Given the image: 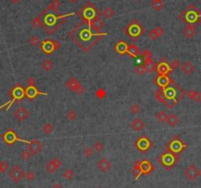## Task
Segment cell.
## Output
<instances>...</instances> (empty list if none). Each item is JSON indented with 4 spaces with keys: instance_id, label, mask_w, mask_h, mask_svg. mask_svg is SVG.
<instances>
[{
    "instance_id": "cell-22",
    "label": "cell",
    "mask_w": 201,
    "mask_h": 188,
    "mask_svg": "<svg viewBox=\"0 0 201 188\" xmlns=\"http://www.w3.org/2000/svg\"><path fill=\"white\" fill-rule=\"evenodd\" d=\"M130 127L133 131H135V132H139V131H141L145 127V122L141 118H138L137 117V118H135L130 123Z\"/></svg>"
},
{
    "instance_id": "cell-14",
    "label": "cell",
    "mask_w": 201,
    "mask_h": 188,
    "mask_svg": "<svg viewBox=\"0 0 201 188\" xmlns=\"http://www.w3.org/2000/svg\"><path fill=\"white\" fill-rule=\"evenodd\" d=\"M27 143H28L27 150H29L33 155H38L43 150V144L38 140H33V141H29Z\"/></svg>"
},
{
    "instance_id": "cell-52",
    "label": "cell",
    "mask_w": 201,
    "mask_h": 188,
    "mask_svg": "<svg viewBox=\"0 0 201 188\" xmlns=\"http://www.w3.org/2000/svg\"><path fill=\"white\" fill-rule=\"evenodd\" d=\"M154 31H155V33L158 34V37L160 38V37H162L163 34H164V33H165V31H164V29L162 28V27H160V26H158V27H156V28H154L153 29Z\"/></svg>"
},
{
    "instance_id": "cell-50",
    "label": "cell",
    "mask_w": 201,
    "mask_h": 188,
    "mask_svg": "<svg viewBox=\"0 0 201 188\" xmlns=\"http://www.w3.org/2000/svg\"><path fill=\"white\" fill-rule=\"evenodd\" d=\"M46 169H47L50 173H54V172H56V170H57V169L54 168V165H53V164L50 163V161L46 164Z\"/></svg>"
},
{
    "instance_id": "cell-62",
    "label": "cell",
    "mask_w": 201,
    "mask_h": 188,
    "mask_svg": "<svg viewBox=\"0 0 201 188\" xmlns=\"http://www.w3.org/2000/svg\"><path fill=\"white\" fill-rule=\"evenodd\" d=\"M200 103H201V102H200Z\"/></svg>"
},
{
    "instance_id": "cell-59",
    "label": "cell",
    "mask_w": 201,
    "mask_h": 188,
    "mask_svg": "<svg viewBox=\"0 0 201 188\" xmlns=\"http://www.w3.org/2000/svg\"><path fill=\"white\" fill-rule=\"evenodd\" d=\"M200 34H201V30H200Z\"/></svg>"
},
{
    "instance_id": "cell-5",
    "label": "cell",
    "mask_w": 201,
    "mask_h": 188,
    "mask_svg": "<svg viewBox=\"0 0 201 188\" xmlns=\"http://www.w3.org/2000/svg\"><path fill=\"white\" fill-rule=\"evenodd\" d=\"M185 149H187V145L182 141L181 136H178V135L173 136L171 141L166 145V151L176 155H180Z\"/></svg>"
},
{
    "instance_id": "cell-41",
    "label": "cell",
    "mask_w": 201,
    "mask_h": 188,
    "mask_svg": "<svg viewBox=\"0 0 201 188\" xmlns=\"http://www.w3.org/2000/svg\"><path fill=\"white\" fill-rule=\"evenodd\" d=\"M32 156H33V154L29 150H24L23 152L21 153V159L23 161H29L31 158H32Z\"/></svg>"
},
{
    "instance_id": "cell-43",
    "label": "cell",
    "mask_w": 201,
    "mask_h": 188,
    "mask_svg": "<svg viewBox=\"0 0 201 188\" xmlns=\"http://www.w3.org/2000/svg\"><path fill=\"white\" fill-rule=\"evenodd\" d=\"M9 169V164L5 161H0V173H4L6 172Z\"/></svg>"
},
{
    "instance_id": "cell-30",
    "label": "cell",
    "mask_w": 201,
    "mask_h": 188,
    "mask_svg": "<svg viewBox=\"0 0 201 188\" xmlns=\"http://www.w3.org/2000/svg\"><path fill=\"white\" fill-rule=\"evenodd\" d=\"M60 7V1L59 0H51V2L48 4L47 7L46 11H52V12H57L58 8Z\"/></svg>"
},
{
    "instance_id": "cell-33",
    "label": "cell",
    "mask_w": 201,
    "mask_h": 188,
    "mask_svg": "<svg viewBox=\"0 0 201 188\" xmlns=\"http://www.w3.org/2000/svg\"><path fill=\"white\" fill-rule=\"evenodd\" d=\"M102 15L104 16L106 20H110L114 16V11L113 10V8L111 7H106V9L102 11Z\"/></svg>"
},
{
    "instance_id": "cell-46",
    "label": "cell",
    "mask_w": 201,
    "mask_h": 188,
    "mask_svg": "<svg viewBox=\"0 0 201 188\" xmlns=\"http://www.w3.org/2000/svg\"><path fill=\"white\" fill-rule=\"evenodd\" d=\"M50 163H51L53 165H54V168H55L56 169L60 168L61 165H62V161H61V160H60L59 158H54L53 160L50 161Z\"/></svg>"
},
{
    "instance_id": "cell-28",
    "label": "cell",
    "mask_w": 201,
    "mask_h": 188,
    "mask_svg": "<svg viewBox=\"0 0 201 188\" xmlns=\"http://www.w3.org/2000/svg\"><path fill=\"white\" fill-rule=\"evenodd\" d=\"M53 67H54V63H53L50 58H46V59L43 60V62H42V68H43L46 72H50V70L53 69Z\"/></svg>"
},
{
    "instance_id": "cell-61",
    "label": "cell",
    "mask_w": 201,
    "mask_h": 188,
    "mask_svg": "<svg viewBox=\"0 0 201 188\" xmlns=\"http://www.w3.org/2000/svg\"><path fill=\"white\" fill-rule=\"evenodd\" d=\"M152 1H154V0H152Z\"/></svg>"
},
{
    "instance_id": "cell-47",
    "label": "cell",
    "mask_w": 201,
    "mask_h": 188,
    "mask_svg": "<svg viewBox=\"0 0 201 188\" xmlns=\"http://www.w3.org/2000/svg\"><path fill=\"white\" fill-rule=\"evenodd\" d=\"M140 111V107L138 103H133L130 107V113L131 114H137Z\"/></svg>"
},
{
    "instance_id": "cell-48",
    "label": "cell",
    "mask_w": 201,
    "mask_h": 188,
    "mask_svg": "<svg viewBox=\"0 0 201 188\" xmlns=\"http://www.w3.org/2000/svg\"><path fill=\"white\" fill-rule=\"evenodd\" d=\"M106 91H105L104 89H102V88L98 89V91L96 92V96H97V98H98V99H104V98L106 97Z\"/></svg>"
},
{
    "instance_id": "cell-31",
    "label": "cell",
    "mask_w": 201,
    "mask_h": 188,
    "mask_svg": "<svg viewBox=\"0 0 201 188\" xmlns=\"http://www.w3.org/2000/svg\"><path fill=\"white\" fill-rule=\"evenodd\" d=\"M135 72H136V74L137 75H143V74H145L146 72H148L149 71V69H148V67L147 66H145L144 64L143 63H141V64H138V65H136L135 66Z\"/></svg>"
},
{
    "instance_id": "cell-23",
    "label": "cell",
    "mask_w": 201,
    "mask_h": 188,
    "mask_svg": "<svg viewBox=\"0 0 201 188\" xmlns=\"http://www.w3.org/2000/svg\"><path fill=\"white\" fill-rule=\"evenodd\" d=\"M127 46H128V45H127V43L124 42V41H119V42L117 43V45H115L114 49H115V51H117L118 54L123 55V54L126 53Z\"/></svg>"
},
{
    "instance_id": "cell-32",
    "label": "cell",
    "mask_w": 201,
    "mask_h": 188,
    "mask_svg": "<svg viewBox=\"0 0 201 188\" xmlns=\"http://www.w3.org/2000/svg\"><path fill=\"white\" fill-rule=\"evenodd\" d=\"M164 0H154V1H152V8L155 11H161L164 8Z\"/></svg>"
},
{
    "instance_id": "cell-19",
    "label": "cell",
    "mask_w": 201,
    "mask_h": 188,
    "mask_svg": "<svg viewBox=\"0 0 201 188\" xmlns=\"http://www.w3.org/2000/svg\"><path fill=\"white\" fill-rule=\"evenodd\" d=\"M181 71L185 76H190L195 71V66L190 62V61H185V62L181 65Z\"/></svg>"
},
{
    "instance_id": "cell-35",
    "label": "cell",
    "mask_w": 201,
    "mask_h": 188,
    "mask_svg": "<svg viewBox=\"0 0 201 188\" xmlns=\"http://www.w3.org/2000/svg\"><path fill=\"white\" fill-rule=\"evenodd\" d=\"M155 117L157 118L158 121L160 122H167V118H168V114L164 110H161L159 112L156 113Z\"/></svg>"
},
{
    "instance_id": "cell-21",
    "label": "cell",
    "mask_w": 201,
    "mask_h": 188,
    "mask_svg": "<svg viewBox=\"0 0 201 188\" xmlns=\"http://www.w3.org/2000/svg\"><path fill=\"white\" fill-rule=\"evenodd\" d=\"M126 53L130 56V57L136 58V57H138V55L140 54V49L135 43H130V45H128V46H127Z\"/></svg>"
},
{
    "instance_id": "cell-11",
    "label": "cell",
    "mask_w": 201,
    "mask_h": 188,
    "mask_svg": "<svg viewBox=\"0 0 201 188\" xmlns=\"http://www.w3.org/2000/svg\"><path fill=\"white\" fill-rule=\"evenodd\" d=\"M41 49L46 54L50 55L56 50L55 45H54V41H52L51 38H47V40H44L41 45Z\"/></svg>"
},
{
    "instance_id": "cell-1",
    "label": "cell",
    "mask_w": 201,
    "mask_h": 188,
    "mask_svg": "<svg viewBox=\"0 0 201 188\" xmlns=\"http://www.w3.org/2000/svg\"><path fill=\"white\" fill-rule=\"evenodd\" d=\"M43 12H50L48 14L44 16L43 21H42V27L46 30V32L47 34H52L62 24L64 23L67 16L74 15V13L66 14V15H59L57 12L46 11V10H44Z\"/></svg>"
},
{
    "instance_id": "cell-18",
    "label": "cell",
    "mask_w": 201,
    "mask_h": 188,
    "mask_svg": "<svg viewBox=\"0 0 201 188\" xmlns=\"http://www.w3.org/2000/svg\"><path fill=\"white\" fill-rule=\"evenodd\" d=\"M97 168L99 170H101L102 172H106L110 169L111 163L109 160H106V158H102L97 163Z\"/></svg>"
},
{
    "instance_id": "cell-9",
    "label": "cell",
    "mask_w": 201,
    "mask_h": 188,
    "mask_svg": "<svg viewBox=\"0 0 201 188\" xmlns=\"http://www.w3.org/2000/svg\"><path fill=\"white\" fill-rule=\"evenodd\" d=\"M201 174V170L196 167L195 164H190L188 165L185 170H184V175L187 179H189L190 181H194L196 180Z\"/></svg>"
},
{
    "instance_id": "cell-44",
    "label": "cell",
    "mask_w": 201,
    "mask_h": 188,
    "mask_svg": "<svg viewBox=\"0 0 201 188\" xmlns=\"http://www.w3.org/2000/svg\"><path fill=\"white\" fill-rule=\"evenodd\" d=\"M104 148H105V145H104V143H102V141L96 142L95 145H94V147H93V149L96 152H102V150H104Z\"/></svg>"
},
{
    "instance_id": "cell-29",
    "label": "cell",
    "mask_w": 201,
    "mask_h": 188,
    "mask_svg": "<svg viewBox=\"0 0 201 188\" xmlns=\"http://www.w3.org/2000/svg\"><path fill=\"white\" fill-rule=\"evenodd\" d=\"M178 121H180V118H178L175 113H171V114L168 115L167 123L171 126V127H175V126L178 123Z\"/></svg>"
},
{
    "instance_id": "cell-25",
    "label": "cell",
    "mask_w": 201,
    "mask_h": 188,
    "mask_svg": "<svg viewBox=\"0 0 201 188\" xmlns=\"http://www.w3.org/2000/svg\"><path fill=\"white\" fill-rule=\"evenodd\" d=\"M131 172H132V174L134 175V179H135V180H137V179L141 176L142 170H141V167H140V161H136L135 163L133 164Z\"/></svg>"
},
{
    "instance_id": "cell-39",
    "label": "cell",
    "mask_w": 201,
    "mask_h": 188,
    "mask_svg": "<svg viewBox=\"0 0 201 188\" xmlns=\"http://www.w3.org/2000/svg\"><path fill=\"white\" fill-rule=\"evenodd\" d=\"M169 70H171V72H172L173 70H176L177 67L181 66V61L178 59H173L172 60V62L169 63Z\"/></svg>"
},
{
    "instance_id": "cell-24",
    "label": "cell",
    "mask_w": 201,
    "mask_h": 188,
    "mask_svg": "<svg viewBox=\"0 0 201 188\" xmlns=\"http://www.w3.org/2000/svg\"><path fill=\"white\" fill-rule=\"evenodd\" d=\"M12 96L15 99H18L19 102H21L25 97V89L22 88L20 85H18L15 89H13V95Z\"/></svg>"
},
{
    "instance_id": "cell-2",
    "label": "cell",
    "mask_w": 201,
    "mask_h": 188,
    "mask_svg": "<svg viewBox=\"0 0 201 188\" xmlns=\"http://www.w3.org/2000/svg\"><path fill=\"white\" fill-rule=\"evenodd\" d=\"M180 19L184 22L185 25H192L196 27L201 22V12L191 4L181 13Z\"/></svg>"
},
{
    "instance_id": "cell-55",
    "label": "cell",
    "mask_w": 201,
    "mask_h": 188,
    "mask_svg": "<svg viewBox=\"0 0 201 188\" xmlns=\"http://www.w3.org/2000/svg\"><path fill=\"white\" fill-rule=\"evenodd\" d=\"M51 188H63V187H62V185H60L59 183H55V184H53L51 186Z\"/></svg>"
},
{
    "instance_id": "cell-37",
    "label": "cell",
    "mask_w": 201,
    "mask_h": 188,
    "mask_svg": "<svg viewBox=\"0 0 201 188\" xmlns=\"http://www.w3.org/2000/svg\"><path fill=\"white\" fill-rule=\"evenodd\" d=\"M94 153H95V150H94L92 147H86L83 150V154L87 159L92 158V157L94 156Z\"/></svg>"
},
{
    "instance_id": "cell-8",
    "label": "cell",
    "mask_w": 201,
    "mask_h": 188,
    "mask_svg": "<svg viewBox=\"0 0 201 188\" xmlns=\"http://www.w3.org/2000/svg\"><path fill=\"white\" fill-rule=\"evenodd\" d=\"M8 175L14 182L18 183L26 176V173L19 165H14L10 170L8 172Z\"/></svg>"
},
{
    "instance_id": "cell-4",
    "label": "cell",
    "mask_w": 201,
    "mask_h": 188,
    "mask_svg": "<svg viewBox=\"0 0 201 188\" xmlns=\"http://www.w3.org/2000/svg\"><path fill=\"white\" fill-rule=\"evenodd\" d=\"M178 161H180L178 155L173 154V153H169L167 151H165L158 158V163L167 170H171L172 168H175V165Z\"/></svg>"
},
{
    "instance_id": "cell-7",
    "label": "cell",
    "mask_w": 201,
    "mask_h": 188,
    "mask_svg": "<svg viewBox=\"0 0 201 188\" xmlns=\"http://www.w3.org/2000/svg\"><path fill=\"white\" fill-rule=\"evenodd\" d=\"M65 87L69 91L73 92V93H76L77 95L81 96L83 95V93H85V88L81 85V83H80L76 78H69L68 80L65 82Z\"/></svg>"
},
{
    "instance_id": "cell-42",
    "label": "cell",
    "mask_w": 201,
    "mask_h": 188,
    "mask_svg": "<svg viewBox=\"0 0 201 188\" xmlns=\"http://www.w3.org/2000/svg\"><path fill=\"white\" fill-rule=\"evenodd\" d=\"M29 42L33 46H37V45H39V43H41V38H39V37H37V36H33V37H31L29 38Z\"/></svg>"
},
{
    "instance_id": "cell-12",
    "label": "cell",
    "mask_w": 201,
    "mask_h": 188,
    "mask_svg": "<svg viewBox=\"0 0 201 188\" xmlns=\"http://www.w3.org/2000/svg\"><path fill=\"white\" fill-rule=\"evenodd\" d=\"M39 95H47V94L43 93V92H39L35 86H28L27 87V89L25 90V96L30 100L35 99Z\"/></svg>"
},
{
    "instance_id": "cell-36",
    "label": "cell",
    "mask_w": 201,
    "mask_h": 188,
    "mask_svg": "<svg viewBox=\"0 0 201 188\" xmlns=\"http://www.w3.org/2000/svg\"><path fill=\"white\" fill-rule=\"evenodd\" d=\"M62 176H63L66 179V180L71 181L74 178V172H73L72 169L67 168V169L64 170V172H63V174H62Z\"/></svg>"
},
{
    "instance_id": "cell-45",
    "label": "cell",
    "mask_w": 201,
    "mask_h": 188,
    "mask_svg": "<svg viewBox=\"0 0 201 188\" xmlns=\"http://www.w3.org/2000/svg\"><path fill=\"white\" fill-rule=\"evenodd\" d=\"M25 177L29 182H32V181L35 180V172H33V170H30V172H28L26 173Z\"/></svg>"
},
{
    "instance_id": "cell-38",
    "label": "cell",
    "mask_w": 201,
    "mask_h": 188,
    "mask_svg": "<svg viewBox=\"0 0 201 188\" xmlns=\"http://www.w3.org/2000/svg\"><path fill=\"white\" fill-rule=\"evenodd\" d=\"M77 117V113L74 110V109H69L68 111L66 113V118L68 119L69 121H74Z\"/></svg>"
},
{
    "instance_id": "cell-3",
    "label": "cell",
    "mask_w": 201,
    "mask_h": 188,
    "mask_svg": "<svg viewBox=\"0 0 201 188\" xmlns=\"http://www.w3.org/2000/svg\"><path fill=\"white\" fill-rule=\"evenodd\" d=\"M146 30L143 26L138 22V20L133 19L125 28L123 29V33L131 38L133 42L138 41V38L145 34Z\"/></svg>"
},
{
    "instance_id": "cell-10",
    "label": "cell",
    "mask_w": 201,
    "mask_h": 188,
    "mask_svg": "<svg viewBox=\"0 0 201 188\" xmlns=\"http://www.w3.org/2000/svg\"><path fill=\"white\" fill-rule=\"evenodd\" d=\"M74 30L79 32L78 33V38H79V40L82 41V42H89V41H91L94 37H95V34L92 33L91 28L89 27V26H88L87 29H82L81 31H79L78 28H75Z\"/></svg>"
},
{
    "instance_id": "cell-58",
    "label": "cell",
    "mask_w": 201,
    "mask_h": 188,
    "mask_svg": "<svg viewBox=\"0 0 201 188\" xmlns=\"http://www.w3.org/2000/svg\"><path fill=\"white\" fill-rule=\"evenodd\" d=\"M136 2H139V1H142V0H135Z\"/></svg>"
},
{
    "instance_id": "cell-54",
    "label": "cell",
    "mask_w": 201,
    "mask_h": 188,
    "mask_svg": "<svg viewBox=\"0 0 201 188\" xmlns=\"http://www.w3.org/2000/svg\"><path fill=\"white\" fill-rule=\"evenodd\" d=\"M54 45H55V49H56V50L59 49L60 47H61V42H60L59 41L55 40V41H54Z\"/></svg>"
},
{
    "instance_id": "cell-51",
    "label": "cell",
    "mask_w": 201,
    "mask_h": 188,
    "mask_svg": "<svg viewBox=\"0 0 201 188\" xmlns=\"http://www.w3.org/2000/svg\"><path fill=\"white\" fill-rule=\"evenodd\" d=\"M148 37L150 38V40H152V41H156L157 38H159V37H158V34L155 33V31L152 29L151 31H149V33H148Z\"/></svg>"
},
{
    "instance_id": "cell-16",
    "label": "cell",
    "mask_w": 201,
    "mask_h": 188,
    "mask_svg": "<svg viewBox=\"0 0 201 188\" xmlns=\"http://www.w3.org/2000/svg\"><path fill=\"white\" fill-rule=\"evenodd\" d=\"M156 71L158 72L159 76H168L169 73L171 72L169 70V66L168 62H163V61H160V62L157 63V70Z\"/></svg>"
},
{
    "instance_id": "cell-53",
    "label": "cell",
    "mask_w": 201,
    "mask_h": 188,
    "mask_svg": "<svg viewBox=\"0 0 201 188\" xmlns=\"http://www.w3.org/2000/svg\"><path fill=\"white\" fill-rule=\"evenodd\" d=\"M35 78H33V77H30L28 80H27V85L28 86H35Z\"/></svg>"
},
{
    "instance_id": "cell-34",
    "label": "cell",
    "mask_w": 201,
    "mask_h": 188,
    "mask_svg": "<svg viewBox=\"0 0 201 188\" xmlns=\"http://www.w3.org/2000/svg\"><path fill=\"white\" fill-rule=\"evenodd\" d=\"M53 130H54V126H53L50 122H47V123H44L43 125V131L44 134L50 135L53 132Z\"/></svg>"
},
{
    "instance_id": "cell-60",
    "label": "cell",
    "mask_w": 201,
    "mask_h": 188,
    "mask_svg": "<svg viewBox=\"0 0 201 188\" xmlns=\"http://www.w3.org/2000/svg\"><path fill=\"white\" fill-rule=\"evenodd\" d=\"M98 188H102V187H98Z\"/></svg>"
},
{
    "instance_id": "cell-20",
    "label": "cell",
    "mask_w": 201,
    "mask_h": 188,
    "mask_svg": "<svg viewBox=\"0 0 201 188\" xmlns=\"http://www.w3.org/2000/svg\"><path fill=\"white\" fill-rule=\"evenodd\" d=\"M182 34L187 38H192L196 34V29L192 25H185V27L182 29Z\"/></svg>"
},
{
    "instance_id": "cell-6",
    "label": "cell",
    "mask_w": 201,
    "mask_h": 188,
    "mask_svg": "<svg viewBox=\"0 0 201 188\" xmlns=\"http://www.w3.org/2000/svg\"><path fill=\"white\" fill-rule=\"evenodd\" d=\"M134 147H135L138 151L142 154H146L150 151V149L153 147V143L151 140L146 136V135H142L140 138H138L135 142H134Z\"/></svg>"
},
{
    "instance_id": "cell-40",
    "label": "cell",
    "mask_w": 201,
    "mask_h": 188,
    "mask_svg": "<svg viewBox=\"0 0 201 188\" xmlns=\"http://www.w3.org/2000/svg\"><path fill=\"white\" fill-rule=\"evenodd\" d=\"M31 24H32L33 28H35V29H38L39 26H42V17H41V15H39V17H35V19H33L32 22H31Z\"/></svg>"
},
{
    "instance_id": "cell-13",
    "label": "cell",
    "mask_w": 201,
    "mask_h": 188,
    "mask_svg": "<svg viewBox=\"0 0 201 188\" xmlns=\"http://www.w3.org/2000/svg\"><path fill=\"white\" fill-rule=\"evenodd\" d=\"M14 115L17 118V120H19L20 122H23V121L28 119V117L30 116V111L25 107L21 106L15 110Z\"/></svg>"
},
{
    "instance_id": "cell-56",
    "label": "cell",
    "mask_w": 201,
    "mask_h": 188,
    "mask_svg": "<svg viewBox=\"0 0 201 188\" xmlns=\"http://www.w3.org/2000/svg\"><path fill=\"white\" fill-rule=\"evenodd\" d=\"M68 2H70V3H72V4H75V3H77L79 0H67Z\"/></svg>"
},
{
    "instance_id": "cell-26",
    "label": "cell",
    "mask_w": 201,
    "mask_h": 188,
    "mask_svg": "<svg viewBox=\"0 0 201 188\" xmlns=\"http://www.w3.org/2000/svg\"><path fill=\"white\" fill-rule=\"evenodd\" d=\"M155 98L160 103H164L165 106L167 104V99H166V96H165V93H164V88H159L155 92Z\"/></svg>"
},
{
    "instance_id": "cell-57",
    "label": "cell",
    "mask_w": 201,
    "mask_h": 188,
    "mask_svg": "<svg viewBox=\"0 0 201 188\" xmlns=\"http://www.w3.org/2000/svg\"><path fill=\"white\" fill-rule=\"evenodd\" d=\"M20 1H21V0H11V2L13 4H18V3H20Z\"/></svg>"
},
{
    "instance_id": "cell-27",
    "label": "cell",
    "mask_w": 201,
    "mask_h": 188,
    "mask_svg": "<svg viewBox=\"0 0 201 188\" xmlns=\"http://www.w3.org/2000/svg\"><path fill=\"white\" fill-rule=\"evenodd\" d=\"M187 98H189L190 99L194 100V102H201V93L198 91H195V90H189L186 92Z\"/></svg>"
},
{
    "instance_id": "cell-49",
    "label": "cell",
    "mask_w": 201,
    "mask_h": 188,
    "mask_svg": "<svg viewBox=\"0 0 201 188\" xmlns=\"http://www.w3.org/2000/svg\"><path fill=\"white\" fill-rule=\"evenodd\" d=\"M141 58H143V60H144V59H148V58H152V52L149 49L143 50L142 53H141Z\"/></svg>"
},
{
    "instance_id": "cell-15",
    "label": "cell",
    "mask_w": 201,
    "mask_h": 188,
    "mask_svg": "<svg viewBox=\"0 0 201 188\" xmlns=\"http://www.w3.org/2000/svg\"><path fill=\"white\" fill-rule=\"evenodd\" d=\"M140 167H141V170H142V174H145V175L151 174L155 169L154 164H152L150 161L146 160V159L140 161Z\"/></svg>"
},
{
    "instance_id": "cell-17",
    "label": "cell",
    "mask_w": 201,
    "mask_h": 188,
    "mask_svg": "<svg viewBox=\"0 0 201 188\" xmlns=\"http://www.w3.org/2000/svg\"><path fill=\"white\" fill-rule=\"evenodd\" d=\"M3 139L8 145H12V144L16 143V141H18V140H20L18 138L17 134L12 130H8L7 132H5V134L3 135Z\"/></svg>"
}]
</instances>
